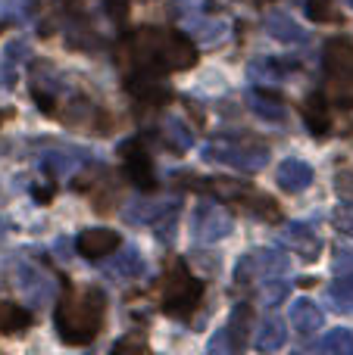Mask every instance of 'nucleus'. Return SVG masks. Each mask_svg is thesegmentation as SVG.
I'll return each mask as SVG.
<instances>
[{"instance_id":"obj_1","label":"nucleus","mask_w":353,"mask_h":355,"mask_svg":"<svg viewBox=\"0 0 353 355\" xmlns=\"http://www.w3.org/2000/svg\"><path fill=\"white\" fill-rule=\"evenodd\" d=\"M131 62L138 72H175V69H191L197 62V47L179 31L163 28H141L131 41Z\"/></svg>"},{"instance_id":"obj_2","label":"nucleus","mask_w":353,"mask_h":355,"mask_svg":"<svg viewBox=\"0 0 353 355\" xmlns=\"http://www.w3.org/2000/svg\"><path fill=\"white\" fill-rule=\"evenodd\" d=\"M104 315H106L104 290L88 287V290H81L79 296H66V300L56 306L54 321H56V331H60L63 343L88 346L97 337L100 324H104Z\"/></svg>"},{"instance_id":"obj_3","label":"nucleus","mask_w":353,"mask_h":355,"mask_svg":"<svg viewBox=\"0 0 353 355\" xmlns=\"http://www.w3.org/2000/svg\"><path fill=\"white\" fill-rule=\"evenodd\" d=\"M200 300H204V281H197L185 262L172 259L166 284H163V312L169 318H191Z\"/></svg>"},{"instance_id":"obj_4","label":"nucleus","mask_w":353,"mask_h":355,"mask_svg":"<svg viewBox=\"0 0 353 355\" xmlns=\"http://www.w3.org/2000/svg\"><path fill=\"white\" fill-rule=\"evenodd\" d=\"M325 72L331 81V97L341 106H353V44L347 37H331L325 44Z\"/></svg>"},{"instance_id":"obj_5","label":"nucleus","mask_w":353,"mask_h":355,"mask_svg":"<svg viewBox=\"0 0 353 355\" xmlns=\"http://www.w3.org/2000/svg\"><path fill=\"white\" fill-rule=\"evenodd\" d=\"M204 159L238 168V172H263L269 166V150L247 147V144H210L204 147Z\"/></svg>"},{"instance_id":"obj_6","label":"nucleus","mask_w":353,"mask_h":355,"mask_svg":"<svg viewBox=\"0 0 353 355\" xmlns=\"http://www.w3.org/2000/svg\"><path fill=\"white\" fill-rule=\"evenodd\" d=\"M119 153H122V162H125V178H129V181L135 184L138 190H144V193L156 190L154 162H150V156H147V150H144L141 137H131V141H125L122 147H119Z\"/></svg>"},{"instance_id":"obj_7","label":"nucleus","mask_w":353,"mask_h":355,"mask_svg":"<svg viewBox=\"0 0 353 355\" xmlns=\"http://www.w3.org/2000/svg\"><path fill=\"white\" fill-rule=\"evenodd\" d=\"M194 234L204 243H216V240L231 234V218L219 202H200L197 215H194Z\"/></svg>"},{"instance_id":"obj_8","label":"nucleus","mask_w":353,"mask_h":355,"mask_svg":"<svg viewBox=\"0 0 353 355\" xmlns=\"http://www.w3.org/2000/svg\"><path fill=\"white\" fill-rule=\"evenodd\" d=\"M119 234L116 231H110V227H88V231H81L79 234V252L85 259H104V256H110V252H116L119 250Z\"/></svg>"},{"instance_id":"obj_9","label":"nucleus","mask_w":353,"mask_h":355,"mask_svg":"<svg viewBox=\"0 0 353 355\" xmlns=\"http://www.w3.org/2000/svg\"><path fill=\"white\" fill-rule=\"evenodd\" d=\"M281 240H285L288 246H294V250L300 252V256L306 259V262H316L319 252H322V243H319V237L313 234L310 225H300V221H291V225H285V231H281Z\"/></svg>"},{"instance_id":"obj_10","label":"nucleus","mask_w":353,"mask_h":355,"mask_svg":"<svg viewBox=\"0 0 353 355\" xmlns=\"http://www.w3.org/2000/svg\"><path fill=\"white\" fill-rule=\"evenodd\" d=\"M250 331H254V309H250L247 302H238L231 318H229V324H225V334H229V340H231V349L235 352L247 349Z\"/></svg>"},{"instance_id":"obj_11","label":"nucleus","mask_w":353,"mask_h":355,"mask_svg":"<svg viewBox=\"0 0 353 355\" xmlns=\"http://www.w3.org/2000/svg\"><path fill=\"white\" fill-rule=\"evenodd\" d=\"M304 122H306V128H310L316 137H325V135L331 131L329 100H325V94H322V91L310 94V97L304 100Z\"/></svg>"},{"instance_id":"obj_12","label":"nucleus","mask_w":353,"mask_h":355,"mask_svg":"<svg viewBox=\"0 0 353 355\" xmlns=\"http://www.w3.org/2000/svg\"><path fill=\"white\" fill-rule=\"evenodd\" d=\"M256 349L260 352H279L281 346L288 343V331H285V321H281V315L269 312L266 318L260 321V331H256Z\"/></svg>"},{"instance_id":"obj_13","label":"nucleus","mask_w":353,"mask_h":355,"mask_svg":"<svg viewBox=\"0 0 353 355\" xmlns=\"http://www.w3.org/2000/svg\"><path fill=\"white\" fill-rule=\"evenodd\" d=\"M291 324L300 340H310L322 327V312H319V306L313 300H297L291 306Z\"/></svg>"},{"instance_id":"obj_14","label":"nucleus","mask_w":353,"mask_h":355,"mask_svg":"<svg viewBox=\"0 0 353 355\" xmlns=\"http://www.w3.org/2000/svg\"><path fill=\"white\" fill-rule=\"evenodd\" d=\"M313 184V168L304 159H285L279 166V187L288 193H304Z\"/></svg>"},{"instance_id":"obj_15","label":"nucleus","mask_w":353,"mask_h":355,"mask_svg":"<svg viewBox=\"0 0 353 355\" xmlns=\"http://www.w3.org/2000/svg\"><path fill=\"white\" fill-rule=\"evenodd\" d=\"M247 256H250V262H254V268L260 277H279V275H285L288 265H291V259H288L285 252L269 250V246H260V250L247 252Z\"/></svg>"},{"instance_id":"obj_16","label":"nucleus","mask_w":353,"mask_h":355,"mask_svg":"<svg viewBox=\"0 0 353 355\" xmlns=\"http://www.w3.org/2000/svg\"><path fill=\"white\" fill-rule=\"evenodd\" d=\"M266 31L281 44H304L306 41V31L300 28L288 12H269L266 16Z\"/></svg>"},{"instance_id":"obj_17","label":"nucleus","mask_w":353,"mask_h":355,"mask_svg":"<svg viewBox=\"0 0 353 355\" xmlns=\"http://www.w3.org/2000/svg\"><path fill=\"white\" fill-rule=\"evenodd\" d=\"M250 106H254L256 116H263L266 122H285V106H281L279 94H269V91H250Z\"/></svg>"},{"instance_id":"obj_18","label":"nucleus","mask_w":353,"mask_h":355,"mask_svg":"<svg viewBox=\"0 0 353 355\" xmlns=\"http://www.w3.org/2000/svg\"><path fill=\"white\" fill-rule=\"evenodd\" d=\"M31 312L16 302H0V334H19L25 327H31Z\"/></svg>"},{"instance_id":"obj_19","label":"nucleus","mask_w":353,"mask_h":355,"mask_svg":"<svg viewBox=\"0 0 353 355\" xmlns=\"http://www.w3.org/2000/svg\"><path fill=\"white\" fill-rule=\"evenodd\" d=\"M160 135H163V144H166L169 150H175V153H185V150H191V144H194L191 131H188L179 119H169V122L163 125Z\"/></svg>"},{"instance_id":"obj_20","label":"nucleus","mask_w":353,"mask_h":355,"mask_svg":"<svg viewBox=\"0 0 353 355\" xmlns=\"http://www.w3.org/2000/svg\"><path fill=\"white\" fill-rule=\"evenodd\" d=\"M331 302H335L338 312H353V271L341 275L331 284Z\"/></svg>"},{"instance_id":"obj_21","label":"nucleus","mask_w":353,"mask_h":355,"mask_svg":"<svg viewBox=\"0 0 353 355\" xmlns=\"http://www.w3.org/2000/svg\"><path fill=\"white\" fill-rule=\"evenodd\" d=\"M116 271L119 275H125V277H138V275H144V259H141V252L131 246V250H125L122 256H119V262H116Z\"/></svg>"},{"instance_id":"obj_22","label":"nucleus","mask_w":353,"mask_h":355,"mask_svg":"<svg viewBox=\"0 0 353 355\" xmlns=\"http://www.w3.org/2000/svg\"><path fill=\"white\" fill-rule=\"evenodd\" d=\"M325 352H338V355H353V334L350 331H331L322 340Z\"/></svg>"},{"instance_id":"obj_23","label":"nucleus","mask_w":353,"mask_h":355,"mask_svg":"<svg viewBox=\"0 0 353 355\" xmlns=\"http://www.w3.org/2000/svg\"><path fill=\"white\" fill-rule=\"evenodd\" d=\"M166 206L169 202H154V206H150V202H135V206L125 209V218L129 221H154Z\"/></svg>"},{"instance_id":"obj_24","label":"nucleus","mask_w":353,"mask_h":355,"mask_svg":"<svg viewBox=\"0 0 353 355\" xmlns=\"http://www.w3.org/2000/svg\"><path fill=\"white\" fill-rule=\"evenodd\" d=\"M306 16L313 22H338V12L331 0H306Z\"/></svg>"},{"instance_id":"obj_25","label":"nucleus","mask_w":353,"mask_h":355,"mask_svg":"<svg viewBox=\"0 0 353 355\" xmlns=\"http://www.w3.org/2000/svg\"><path fill=\"white\" fill-rule=\"evenodd\" d=\"M75 166V156H63V153H50V159H44V172L47 175H63V172H69V168Z\"/></svg>"},{"instance_id":"obj_26","label":"nucleus","mask_w":353,"mask_h":355,"mask_svg":"<svg viewBox=\"0 0 353 355\" xmlns=\"http://www.w3.org/2000/svg\"><path fill=\"white\" fill-rule=\"evenodd\" d=\"M335 190L344 196L347 202H353V168H341L335 178Z\"/></svg>"},{"instance_id":"obj_27","label":"nucleus","mask_w":353,"mask_h":355,"mask_svg":"<svg viewBox=\"0 0 353 355\" xmlns=\"http://www.w3.org/2000/svg\"><path fill=\"white\" fill-rule=\"evenodd\" d=\"M288 300V284L285 281H275V277H269V287H266V302L269 306H275V302Z\"/></svg>"},{"instance_id":"obj_28","label":"nucleus","mask_w":353,"mask_h":355,"mask_svg":"<svg viewBox=\"0 0 353 355\" xmlns=\"http://www.w3.org/2000/svg\"><path fill=\"white\" fill-rule=\"evenodd\" d=\"M147 352V343H141V340H131V337H125V340H119V343H113V352Z\"/></svg>"},{"instance_id":"obj_29","label":"nucleus","mask_w":353,"mask_h":355,"mask_svg":"<svg viewBox=\"0 0 353 355\" xmlns=\"http://www.w3.org/2000/svg\"><path fill=\"white\" fill-rule=\"evenodd\" d=\"M35 103L41 106L44 116H54V112H56V100L50 97V94H44V91H35Z\"/></svg>"},{"instance_id":"obj_30","label":"nucleus","mask_w":353,"mask_h":355,"mask_svg":"<svg viewBox=\"0 0 353 355\" xmlns=\"http://www.w3.org/2000/svg\"><path fill=\"white\" fill-rule=\"evenodd\" d=\"M335 227H338V231H344L347 237H353V215H338Z\"/></svg>"},{"instance_id":"obj_31","label":"nucleus","mask_w":353,"mask_h":355,"mask_svg":"<svg viewBox=\"0 0 353 355\" xmlns=\"http://www.w3.org/2000/svg\"><path fill=\"white\" fill-rule=\"evenodd\" d=\"M31 196H35L38 202H47V200H54V187H50V190H41V187H35V190H31Z\"/></svg>"},{"instance_id":"obj_32","label":"nucleus","mask_w":353,"mask_h":355,"mask_svg":"<svg viewBox=\"0 0 353 355\" xmlns=\"http://www.w3.org/2000/svg\"><path fill=\"white\" fill-rule=\"evenodd\" d=\"M6 119H13V110H0V128H3Z\"/></svg>"},{"instance_id":"obj_33","label":"nucleus","mask_w":353,"mask_h":355,"mask_svg":"<svg viewBox=\"0 0 353 355\" xmlns=\"http://www.w3.org/2000/svg\"><path fill=\"white\" fill-rule=\"evenodd\" d=\"M347 3H350V6H353V0H347Z\"/></svg>"}]
</instances>
